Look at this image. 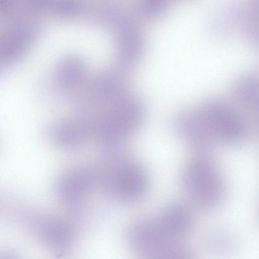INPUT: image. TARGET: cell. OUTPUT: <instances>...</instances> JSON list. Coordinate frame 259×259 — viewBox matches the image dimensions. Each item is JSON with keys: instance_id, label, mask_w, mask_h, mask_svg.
Wrapping results in <instances>:
<instances>
[{"instance_id": "obj_1", "label": "cell", "mask_w": 259, "mask_h": 259, "mask_svg": "<svg viewBox=\"0 0 259 259\" xmlns=\"http://www.w3.org/2000/svg\"><path fill=\"white\" fill-rule=\"evenodd\" d=\"M145 111L141 100L127 93L109 102L96 121V132L104 144L117 145L140 126Z\"/></svg>"}, {"instance_id": "obj_5", "label": "cell", "mask_w": 259, "mask_h": 259, "mask_svg": "<svg viewBox=\"0 0 259 259\" xmlns=\"http://www.w3.org/2000/svg\"><path fill=\"white\" fill-rule=\"evenodd\" d=\"M107 170L105 183L117 198L125 202H135L143 197L148 179L145 171L138 164L122 161Z\"/></svg>"}, {"instance_id": "obj_6", "label": "cell", "mask_w": 259, "mask_h": 259, "mask_svg": "<svg viewBox=\"0 0 259 259\" xmlns=\"http://www.w3.org/2000/svg\"><path fill=\"white\" fill-rule=\"evenodd\" d=\"M97 178V173L88 166L70 168L58 179L56 186L57 196L66 205L77 209L82 205Z\"/></svg>"}, {"instance_id": "obj_3", "label": "cell", "mask_w": 259, "mask_h": 259, "mask_svg": "<svg viewBox=\"0 0 259 259\" xmlns=\"http://www.w3.org/2000/svg\"><path fill=\"white\" fill-rule=\"evenodd\" d=\"M128 241L132 248L149 258L179 259L188 254L179 241L157 218L140 221L128 232Z\"/></svg>"}, {"instance_id": "obj_8", "label": "cell", "mask_w": 259, "mask_h": 259, "mask_svg": "<svg viewBox=\"0 0 259 259\" xmlns=\"http://www.w3.org/2000/svg\"><path fill=\"white\" fill-rule=\"evenodd\" d=\"M232 95L241 106L259 110V73H247L238 76L231 88Z\"/></svg>"}, {"instance_id": "obj_11", "label": "cell", "mask_w": 259, "mask_h": 259, "mask_svg": "<svg viewBox=\"0 0 259 259\" xmlns=\"http://www.w3.org/2000/svg\"><path fill=\"white\" fill-rule=\"evenodd\" d=\"M257 112H258V117H257V124H258V128H259V110H258L257 111Z\"/></svg>"}, {"instance_id": "obj_2", "label": "cell", "mask_w": 259, "mask_h": 259, "mask_svg": "<svg viewBox=\"0 0 259 259\" xmlns=\"http://www.w3.org/2000/svg\"><path fill=\"white\" fill-rule=\"evenodd\" d=\"M195 111L211 143L218 140L227 144H238L248 136V127L245 120L223 99H207Z\"/></svg>"}, {"instance_id": "obj_4", "label": "cell", "mask_w": 259, "mask_h": 259, "mask_svg": "<svg viewBox=\"0 0 259 259\" xmlns=\"http://www.w3.org/2000/svg\"><path fill=\"white\" fill-rule=\"evenodd\" d=\"M182 182L189 195L201 206H215L223 197L224 185L221 175L207 159L190 163L184 171Z\"/></svg>"}, {"instance_id": "obj_10", "label": "cell", "mask_w": 259, "mask_h": 259, "mask_svg": "<svg viewBox=\"0 0 259 259\" xmlns=\"http://www.w3.org/2000/svg\"><path fill=\"white\" fill-rule=\"evenodd\" d=\"M85 71L84 65L81 62L75 60L68 61L59 67L57 81L63 87L74 86L82 79Z\"/></svg>"}, {"instance_id": "obj_9", "label": "cell", "mask_w": 259, "mask_h": 259, "mask_svg": "<svg viewBox=\"0 0 259 259\" xmlns=\"http://www.w3.org/2000/svg\"><path fill=\"white\" fill-rule=\"evenodd\" d=\"M158 218L167 230L179 238L190 231L192 225L190 211L186 206L178 202L167 205Z\"/></svg>"}, {"instance_id": "obj_7", "label": "cell", "mask_w": 259, "mask_h": 259, "mask_svg": "<svg viewBox=\"0 0 259 259\" xmlns=\"http://www.w3.org/2000/svg\"><path fill=\"white\" fill-rule=\"evenodd\" d=\"M35 228L41 241L50 250L62 253L71 247L73 231L70 225L63 219L43 216L36 220Z\"/></svg>"}]
</instances>
